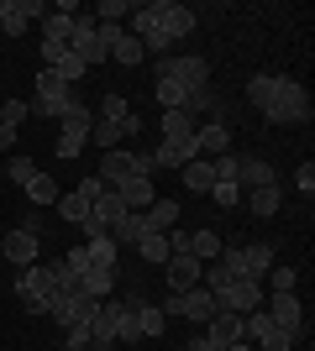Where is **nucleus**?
Returning a JSON list of instances; mask_svg holds the SVG:
<instances>
[{"instance_id": "bb28decb", "label": "nucleus", "mask_w": 315, "mask_h": 351, "mask_svg": "<svg viewBox=\"0 0 315 351\" xmlns=\"http://www.w3.org/2000/svg\"><path fill=\"white\" fill-rule=\"evenodd\" d=\"M132 320H137V330H142V336H163L168 315H163L158 304H142V299H137V304H132Z\"/></svg>"}, {"instance_id": "473e14b6", "label": "nucleus", "mask_w": 315, "mask_h": 351, "mask_svg": "<svg viewBox=\"0 0 315 351\" xmlns=\"http://www.w3.org/2000/svg\"><path fill=\"white\" fill-rule=\"evenodd\" d=\"M95 121H110V126H121V121H132V100L110 89V95L100 100V116H95Z\"/></svg>"}, {"instance_id": "f3484780", "label": "nucleus", "mask_w": 315, "mask_h": 351, "mask_svg": "<svg viewBox=\"0 0 315 351\" xmlns=\"http://www.w3.org/2000/svg\"><path fill=\"white\" fill-rule=\"evenodd\" d=\"M37 247H43V241H37V231H27V226H16L11 236H5V263H16V267H32L37 263Z\"/></svg>"}, {"instance_id": "c9c22d12", "label": "nucleus", "mask_w": 315, "mask_h": 351, "mask_svg": "<svg viewBox=\"0 0 315 351\" xmlns=\"http://www.w3.org/2000/svg\"><path fill=\"white\" fill-rule=\"evenodd\" d=\"M247 210H253L257 220L273 215V210H279V184H263V189H253V194H247Z\"/></svg>"}, {"instance_id": "c85d7f7f", "label": "nucleus", "mask_w": 315, "mask_h": 351, "mask_svg": "<svg viewBox=\"0 0 315 351\" xmlns=\"http://www.w3.org/2000/svg\"><path fill=\"white\" fill-rule=\"evenodd\" d=\"M189 257L215 263V257H221V231H189Z\"/></svg>"}, {"instance_id": "aec40b11", "label": "nucleus", "mask_w": 315, "mask_h": 351, "mask_svg": "<svg viewBox=\"0 0 315 351\" xmlns=\"http://www.w3.org/2000/svg\"><path fill=\"white\" fill-rule=\"evenodd\" d=\"M263 184H273V168L263 158H247V152H237V189H263Z\"/></svg>"}, {"instance_id": "5701e85b", "label": "nucleus", "mask_w": 315, "mask_h": 351, "mask_svg": "<svg viewBox=\"0 0 315 351\" xmlns=\"http://www.w3.org/2000/svg\"><path fill=\"white\" fill-rule=\"evenodd\" d=\"M179 178H184V189H189V194H210L215 168H210V158H195V162H184V168H179Z\"/></svg>"}, {"instance_id": "09e8293b", "label": "nucleus", "mask_w": 315, "mask_h": 351, "mask_svg": "<svg viewBox=\"0 0 315 351\" xmlns=\"http://www.w3.org/2000/svg\"><path fill=\"white\" fill-rule=\"evenodd\" d=\"M294 184H300V194L310 199V194H315V162H300V173H294Z\"/></svg>"}, {"instance_id": "f257e3e1", "label": "nucleus", "mask_w": 315, "mask_h": 351, "mask_svg": "<svg viewBox=\"0 0 315 351\" xmlns=\"http://www.w3.org/2000/svg\"><path fill=\"white\" fill-rule=\"evenodd\" d=\"M257 110H263V121H268V126H300V121L315 116L305 84H294V79H279V84H273V95L257 105Z\"/></svg>"}, {"instance_id": "4468645a", "label": "nucleus", "mask_w": 315, "mask_h": 351, "mask_svg": "<svg viewBox=\"0 0 315 351\" xmlns=\"http://www.w3.org/2000/svg\"><path fill=\"white\" fill-rule=\"evenodd\" d=\"M200 147L195 136H163V142L152 147V168H184V162H195Z\"/></svg>"}, {"instance_id": "ea45409f", "label": "nucleus", "mask_w": 315, "mask_h": 351, "mask_svg": "<svg viewBox=\"0 0 315 351\" xmlns=\"http://www.w3.org/2000/svg\"><path fill=\"white\" fill-rule=\"evenodd\" d=\"M163 136H195V121L184 110H163Z\"/></svg>"}, {"instance_id": "4be33fe9", "label": "nucleus", "mask_w": 315, "mask_h": 351, "mask_svg": "<svg viewBox=\"0 0 315 351\" xmlns=\"http://www.w3.org/2000/svg\"><path fill=\"white\" fill-rule=\"evenodd\" d=\"M79 289L90 293V299H110V289H116V267H84V273H79Z\"/></svg>"}, {"instance_id": "79ce46f5", "label": "nucleus", "mask_w": 315, "mask_h": 351, "mask_svg": "<svg viewBox=\"0 0 315 351\" xmlns=\"http://www.w3.org/2000/svg\"><path fill=\"white\" fill-rule=\"evenodd\" d=\"M273 84H279V73H257L253 84H247V100H253V105H263V100L273 95Z\"/></svg>"}, {"instance_id": "a19ab883", "label": "nucleus", "mask_w": 315, "mask_h": 351, "mask_svg": "<svg viewBox=\"0 0 315 351\" xmlns=\"http://www.w3.org/2000/svg\"><path fill=\"white\" fill-rule=\"evenodd\" d=\"M27 116H32L27 100H0V126H21Z\"/></svg>"}, {"instance_id": "1a4fd4ad", "label": "nucleus", "mask_w": 315, "mask_h": 351, "mask_svg": "<svg viewBox=\"0 0 315 351\" xmlns=\"http://www.w3.org/2000/svg\"><path fill=\"white\" fill-rule=\"evenodd\" d=\"M163 309H174V315H184V320L205 325V320H210V315H215V309H221V304H215V293H210V289H200V283H195V289L174 293V299H168Z\"/></svg>"}, {"instance_id": "7c9ffc66", "label": "nucleus", "mask_w": 315, "mask_h": 351, "mask_svg": "<svg viewBox=\"0 0 315 351\" xmlns=\"http://www.w3.org/2000/svg\"><path fill=\"white\" fill-rule=\"evenodd\" d=\"M142 58H148V53H142V43H137L132 32H121V37H116V47H110V63H126V69H137Z\"/></svg>"}, {"instance_id": "c03bdc74", "label": "nucleus", "mask_w": 315, "mask_h": 351, "mask_svg": "<svg viewBox=\"0 0 315 351\" xmlns=\"http://www.w3.org/2000/svg\"><path fill=\"white\" fill-rule=\"evenodd\" d=\"M294 267H268V283H273V293H294Z\"/></svg>"}, {"instance_id": "37998d69", "label": "nucleus", "mask_w": 315, "mask_h": 351, "mask_svg": "<svg viewBox=\"0 0 315 351\" xmlns=\"http://www.w3.org/2000/svg\"><path fill=\"white\" fill-rule=\"evenodd\" d=\"M210 199H215L221 210H237L242 205V189H237V184H210Z\"/></svg>"}, {"instance_id": "0eeeda50", "label": "nucleus", "mask_w": 315, "mask_h": 351, "mask_svg": "<svg viewBox=\"0 0 315 351\" xmlns=\"http://www.w3.org/2000/svg\"><path fill=\"white\" fill-rule=\"evenodd\" d=\"M158 73H168L184 95H195L200 84H210V63L205 58H158Z\"/></svg>"}, {"instance_id": "20e7f679", "label": "nucleus", "mask_w": 315, "mask_h": 351, "mask_svg": "<svg viewBox=\"0 0 315 351\" xmlns=\"http://www.w3.org/2000/svg\"><path fill=\"white\" fill-rule=\"evenodd\" d=\"M90 126H95V110L84 100H74L63 110V132H58V158H79L84 142H90Z\"/></svg>"}, {"instance_id": "4c0bfd02", "label": "nucleus", "mask_w": 315, "mask_h": 351, "mask_svg": "<svg viewBox=\"0 0 315 351\" xmlns=\"http://www.w3.org/2000/svg\"><path fill=\"white\" fill-rule=\"evenodd\" d=\"M37 173H43V168H37L32 158H21V152H16V158L5 162V178H11V184H21V189H27V184H32Z\"/></svg>"}, {"instance_id": "58836bf2", "label": "nucleus", "mask_w": 315, "mask_h": 351, "mask_svg": "<svg viewBox=\"0 0 315 351\" xmlns=\"http://www.w3.org/2000/svg\"><path fill=\"white\" fill-rule=\"evenodd\" d=\"M95 16H100V27H121V16H132V5L126 0H100Z\"/></svg>"}, {"instance_id": "603ef678", "label": "nucleus", "mask_w": 315, "mask_h": 351, "mask_svg": "<svg viewBox=\"0 0 315 351\" xmlns=\"http://www.w3.org/2000/svg\"><path fill=\"white\" fill-rule=\"evenodd\" d=\"M184 351H215V346H210L205 336H195V341H189V346H184Z\"/></svg>"}, {"instance_id": "cd10ccee", "label": "nucleus", "mask_w": 315, "mask_h": 351, "mask_svg": "<svg viewBox=\"0 0 315 351\" xmlns=\"http://www.w3.org/2000/svg\"><path fill=\"white\" fill-rule=\"evenodd\" d=\"M242 257H247V278H253V283L268 278V267H273V247H268V241H257V247H242Z\"/></svg>"}, {"instance_id": "f03ea898", "label": "nucleus", "mask_w": 315, "mask_h": 351, "mask_svg": "<svg viewBox=\"0 0 315 351\" xmlns=\"http://www.w3.org/2000/svg\"><path fill=\"white\" fill-rule=\"evenodd\" d=\"M58 267H21V273H16V299H21V309H27V315H47V309H53V299H58Z\"/></svg>"}, {"instance_id": "39448f33", "label": "nucleus", "mask_w": 315, "mask_h": 351, "mask_svg": "<svg viewBox=\"0 0 315 351\" xmlns=\"http://www.w3.org/2000/svg\"><path fill=\"white\" fill-rule=\"evenodd\" d=\"M74 100H79V95L63 84L58 73H47V69L37 73V100H32V116H47V121L58 116V121H63V110H69Z\"/></svg>"}, {"instance_id": "f8f14e48", "label": "nucleus", "mask_w": 315, "mask_h": 351, "mask_svg": "<svg viewBox=\"0 0 315 351\" xmlns=\"http://www.w3.org/2000/svg\"><path fill=\"white\" fill-rule=\"evenodd\" d=\"M43 16H47L43 0H0V32H11V37H21L27 21H43Z\"/></svg>"}, {"instance_id": "b1692460", "label": "nucleus", "mask_w": 315, "mask_h": 351, "mask_svg": "<svg viewBox=\"0 0 315 351\" xmlns=\"http://www.w3.org/2000/svg\"><path fill=\"white\" fill-rule=\"evenodd\" d=\"M142 236H148V210H126V220L110 231V241H116V247H137Z\"/></svg>"}, {"instance_id": "72a5a7b5", "label": "nucleus", "mask_w": 315, "mask_h": 351, "mask_svg": "<svg viewBox=\"0 0 315 351\" xmlns=\"http://www.w3.org/2000/svg\"><path fill=\"white\" fill-rule=\"evenodd\" d=\"M58 215L69 220V226H84V220H90V199H84V194H58Z\"/></svg>"}, {"instance_id": "f704fd0d", "label": "nucleus", "mask_w": 315, "mask_h": 351, "mask_svg": "<svg viewBox=\"0 0 315 351\" xmlns=\"http://www.w3.org/2000/svg\"><path fill=\"white\" fill-rule=\"evenodd\" d=\"M152 95H158V105H163V110H184V100H189V95H184V89L174 84V79H168V73H158Z\"/></svg>"}, {"instance_id": "3c124183", "label": "nucleus", "mask_w": 315, "mask_h": 351, "mask_svg": "<svg viewBox=\"0 0 315 351\" xmlns=\"http://www.w3.org/2000/svg\"><path fill=\"white\" fill-rule=\"evenodd\" d=\"M221 351H257V346H253L247 336H242V341H231V346H221Z\"/></svg>"}, {"instance_id": "423d86ee", "label": "nucleus", "mask_w": 315, "mask_h": 351, "mask_svg": "<svg viewBox=\"0 0 315 351\" xmlns=\"http://www.w3.org/2000/svg\"><path fill=\"white\" fill-rule=\"evenodd\" d=\"M242 336L253 341V346H263V351H289V346H294V336H289V330H279V325H273L263 309L242 315Z\"/></svg>"}, {"instance_id": "a878e982", "label": "nucleus", "mask_w": 315, "mask_h": 351, "mask_svg": "<svg viewBox=\"0 0 315 351\" xmlns=\"http://www.w3.org/2000/svg\"><path fill=\"white\" fill-rule=\"evenodd\" d=\"M121 205L126 210H152V199H158V194H152V178H132V184H121Z\"/></svg>"}, {"instance_id": "393cba45", "label": "nucleus", "mask_w": 315, "mask_h": 351, "mask_svg": "<svg viewBox=\"0 0 315 351\" xmlns=\"http://www.w3.org/2000/svg\"><path fill=\"white\" fill-rule=\"evenodd\" d=\"M84 252H90V263H95V267H116V257H121V247L110 241V231H90Z\"/></svg>"}, {"instance_id": "de8ad7c7", "label": "nucleus", "mask_w": 315, "mask_h": 351, "mask_svg": "<svg viewBox=\"0 0 315 351\" xmlns=\"http://www.w3.org/2000/svg\"><path fill=\"white\" fill-rule=\"evenodd\" d=\"M79 194H84V199H90V205H95V199H100V194H105V178H100V173L79 178Z\"/></svg>"}, {"instance_id": "6e6552de", "label": "nucleus", "mask_w": 315, "mask_h": 351, "mask_svg": "<svg viewBox=\"0 0 315 351\" xmlns=\"http://www.w3.org/2000/svg\"><path fill=\"white\" fill-rule=\"evenodd\" d=\"M215 304L231 309V315H253V309H263V283H253V278H231L221 293H215Z\"/></svg>"}, {"instance_id": "412c9836", "label": "nucleus", "mask_w": 315, "mask_h": 351, "mask_svg": "<svg viewBox=\"0 0 315 351\" xmlns=\"http://www.w3.org/2000/svg\"><path fill=\"white\" fill-rule=\"evenodd\" d=\"M184 116L195 121V116H210V121H221V95H215V84H200L189 100H184Z\"/></svg>"}, {"instance_id": "e433bc0d", "label": "nucleus", "mask_w": 315, "mask_h": 351, "mask_svg": "<svg viewBox=\"0 0 315 351\" xmlns=\"http://www.w3.org/2000/svg\"><path fill=\"white\" fill-rule=\"evenodd\" d=\"M27 199H32V205H58V184H53L47 173H37L27 184Z\"/></svg>"}, {"instance_id": "49530a36", "label": "nucleus", "mask_w": 315, "mask_h": 351, "mask_svg": "<svg viewBox=\"0 0 315 351\" xmlns=\"http://www.w3.org/2000/svg\"><path fill=\"white\" fill-rule=\"evenodd\" d=\"M63 351H90V325H74V330L63 336Z\"/></svg>"}, {"instance_id": "ddd939ff", "label": "nucleus", "mask_w": 315, "mask_h": 351, "mask_svg": "<svg viewBox=\"0 0 315 351\" xmlns=\"http://www.w3.org/2000/svg\"><path fill=\"white\" fill-rule=\"evenodd\" d=\"M263 315H268L279 330H289V336H300V325H305V304L294 293H273L268 304H263Z\"/></svg>"}, {"instance_id": "a211bd4d", "label": "nucleus", "mask_w": 315, "mask_h": 351, "mask_svg": "<svg viewBox=\"0 0 315 351\" xmlns=\"http://www.w3.org/2000/svg\"><path fill=\"white\" fill-rule=\"evenodd\" d=\"M205 341H210L215 351L231 346V341H242V315H231V309H215V315L205 320Z\"/></svg>"}, {"instance_id": "2eb2a0df", "label": "nucleus", "mask_w": 315, "mask_h": 351, "mask_svg": "<svg viewBox=\"0 0 315 351\" xmlns=\"http://www.w3.org/2000/svg\"><path fill=\"white\" fill-rule=\"evenodd\" d=\"M163 273H168V289H174V293H184V289H195V283H200L205 263H200V257H189V252H168Z\"/></svg>"}, {"instance_id": "a18cd8bd", "label": "nucleus", "mask_w": 315, "mask_h": 351, "mask_svg": "<svg viewBox=\"0 0 315 351\" xmlns=\"http://www.w3.org/2000/svg\"><path fill=\"white\" fill-rule=\"evenodd\" d=\"M116 341H142V330H137V320H132V304H121V320H116Z\"/></svg>"}, {"instance_id": "6ab92c4d", "label": "nucleus", "mask_w": 315, "mask_h": 351, "mask_svg": "<svg viewBox=\"0 0 315 351\" xmlns=\"http://www.w3.org/2000/svg\"><path fill=\"white\" fill-rule=\"evenodd\" d=\"M195 147H200V158H221V152H231L226 121H205V126H195Z\"/></svg>"}, {"instance_id": "7ed1b4c3", "label": "nucleus", "mask_w": 315, "mask_h": 351, "mask_svg": "<svg viewBox=\"0 0 315 351\" xmlns=\"http://www.w3.org/2000/svg\"><path fill=\"white\" fill-rule=\"evenodd\" d=\"M100 178H105V189H121V184H132V178H152V152H126V147H116V152H105Z\"/></svg>"}, {"instance_id": "dca6fc26", "label": "nucleus", "mask_w": 315, "mask_h": 351, "mask_svg": "<svg viewBox=\"0 0 315 351\" xmlns=\"http://www.w3.org/2000/svg\"><path fill=\"white\" fill-rule=\"evenodd\" d=\"M121 220H126V205H121L116 189H105L100 199L90 205V220H84V231H116Z\"/></svg>"}, {"instance_id": "8fccbe9b", "label": "nucleus", "mask_w": 315, "mask_h": 351, "mask_svg": "<svg viewBox=\"0 0 315 351\" xmlns=\"http://www.w3.org/2000/svg\"><path fill=\"white\" fill-rule=\"evenodd\" d=\"M11 142H16V126H0V158L11 152Z\"/></svg>"}, {"instance_id": "864d4df0", "label": "nucleus", "mask_w": 315, "mask_h": 351, "mask_svg": "<svg viewBox=\"0 0 315 351\" xmlns=\"http://www.w3.org/2000/svg\"><path fill=\"white\" fill-rule=\"evenodd\" d=\"M0 173H5V162H0Z\"/></svg>"}, {"instance_id": "9b49d317", "label": "nucleus", "mask_w": 315, "mask_h": 351, "mask_svg": "<svg viewBox=\"0 0 315 351\" xmlns=\"http://www.w3.org/2000/svg\"><path fill=\"white\" fill-rule=\"evenodd\" d=\"M116 320H121V304H116V299H100L95 315H90V351L121 346V341H116Z\"/></svg>"}, {"instance_id": "9d476101", "label": "nucleus", "mask_w": 315, "mask_h": 351, "mask_svg": "<svg viewBox=\"0 0 315 351\" xmlns=\"http://www.w3.org/2000/svg\"><path fill=\"white\" fill-rule=\"evenodd\" d=\"M152 16H158V32L168 37V47L195 32V11L189 5H174V0H152Z\"/></svg>"}, {"instance_id": "c756f323", "label": "nucleus", "mask_w": 315, "mask_h": 351, "mask_svg": "<svg viewBox=\"0 0 315 351\" xmlns=\"http://www.w3.org/2000/svg\"><path fill=\"white\" fill-rule=\"evenodd\" d=\"M174 220H179V199H152L148 231H174Z\"/></svg>"}, {"instance_id": "2f4dec72", "label": "nucleus", "mask_w": 315, "mask_h": 351, "mask_svg": "<svg viewBox=\"0 0 315 351\" xmlns=\"http://www.w3.org/2000/svg\"><path fill=\"white\" fill-rule=\"evenodd\" d=\"M137 257L142 263H168V231H148L137 241Z\"/></svg>"}]
</instances>
